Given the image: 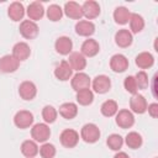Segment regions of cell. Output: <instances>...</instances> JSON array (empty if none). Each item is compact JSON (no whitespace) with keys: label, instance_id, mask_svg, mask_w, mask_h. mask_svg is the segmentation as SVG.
Segmentation results:
<instances>
[{"label":"cell","instance_id":"obj_1","mask_svg":"<svg viewBox=\"0 0 158 158\" xmlns=\"http://www.w3.org/2000/svg\"><path fill=\"white\" fill-rule=\"evenodd\" d=\"M80 138L86 143H95L100 138V130L95 123H85L80 130Z\"/></svg>","mask_w":158,"mask_h":158},{"label":"cell","instance_id":"obj_2","mask_svg":"<svg viewBox=\"0 0 158 158\" xmlns=\"http://www.w3.org/2000/svg\"><path fill=\"white\" fill-rule=\"evenodd\" d=\"M31 136L35 142L44 143L51 136V128L47 123H36L31 128Z\"/></svg>","mask_w":158,"mask_h":158},{"label":"cell","instance_id":"obj_3","mask_svg":"<svg viewBox=\"0 0 158 158\" xmlns=\"http://www.w3.org/2000/svg\"><path fill=\"white\" fill-rule=\"evenodd\" d=\"M59 141L63 147L65 148H73L79 142V133L73 128H65L62 131L59 136Z\"/></svg>","mask_w":158,"mask_h":158},{"label":"cell","instance_id":"obj_4","mask_svg":"<svg viewBox=\"0 0 158 158\" xmlns=\"http://www.w3.org/2000/svg\"><path fill=\"white\" fill-rule=\"evenodd\" d=\"M14 123L21 130L28 128L33 123V114L27 110H20L14 116Z\"/></svg>","mask_w":158,"mask_h":158},{"label":"cell","instance_id":"obj_5","mask_svg":"<svg viewBox=\"0 0 158 158\" xmlns=\"http://www.w3.org/2000/svg\"><path fill=\"white\" fill-rule=\"evenodd\" d=\"M70 85L75 91H79V90H83V89H90L91 79L89 78L88 74H85L83 72H78L77 74H74L72 77Z\"/></svg>","mask_w":158,"mask_h":158},{"label":"cell","instance_id":"obj_6","mask_svg":"<svg viewBox=\"0 0 158 158\" xmlns=\"http://www.w3.org/2000/svg\"><path fill=\"white\" fill-rule=\"evenodd\" d=\"M20 33L26 40H33L38 35V26L36 22L31 20H23L20 23Z\"/></svg>","mask_w":158,"mask_h":158},{"label":"cell","instance_id":"obj_7","mask_svg":"<svg viewBox=\"0 0 158 158\" xmlns=\"http://www.w3.org/2000/svg\"><path fill=\"white\" fill-rule=\"evenodd\" d=\"M91 86H93V89H94L95 93H98V94H105L111 88V79L107 75H105V74L96 75L93 79V81H91Z\"/></svg>","mask_w":158,"mask_h":158},{"label":"cell","instance_id":"obj_8","mask_svg":"<svg viewBox=\"0 0 158 158\" xmlns=\"http://www.w3.org/2000/svg\"><path fill=\"white\" fill-rule=\"evenodd\" d=\"M115 121H116V125L118 127H121V128H130L135 123V116H133V114L130 110L122 109V110L117 111Z\"/></svg>","mask_w":158,"mask_h":158},{"label":"cell","instance_id":"obj_9","mask_svg":"<svg viewBox=\"0 0 158 158\" xmlns=\"http://www.w3.org/2000/svg\"><path fill=\"white\" fill-rule=\"evenodd\" d=\"M147 100L144 99L143 95H139V94H133L132 98L130 99V109H131V112H135V114H144L147 111Z\"/></svg>","mask_w":158,"mask_h":158},{"label":"cell","instance_id":"obj_10","mask_svg":"<svg viewBox=\"0 0 158 158\" xmlns=\"http://www.w3.org/2000/svg\"><path fill=\"white\" fill-rule=\"evenodd\" d=\"M20 62L12 56V54H6L0 58V72L2 73H14L19 69Z\"/></svg>","mask_w":158,"mask_h":158},{"label":"cell","instance_id":"obj_11","mask_svg":"<svg viewBox=\"0 0 158 158\" xmlns=\"http://www.w3.org/2000/svg\"><path fill=\"white\" fill-rule=\"evenodd\" d=\"M110 68L115 73H123L128 68V59L121 53L114 54L110 58Z\"/></svg>","mask_w":158,"mask_h":158},{"label":"cell","instance_id":"obj_12","mask_svg":"<svg viewBox=\"0 0 158 158\" xmlns=\"http://www.w3.org/2000/svg\"><path fill=\"white\" fill-rule=\"evenodd\" d=\"M37 94V88L35 85V83L30 81V80H25L20 84L19 86V95L21 96V99L23 100H32L35 99Z\"/></svg>","mask_w":158,"mask_h":158},{"label":"cell","instance_id":"obj_13","mask_svg":"<svg viewBox=\"0 0 158 158\" xmlns=\"http://www.w3.org/2000/svg\"><path fill=\"white\" fill-rule=\"evenodd\" d=\"M54 75L60 81H67L73 77V69L70 68L69 63L67 60H62L59 64H57L54 69Z\"/></svg>","mask_w":158,"mask_h":158},{"label":"cell","instance_id":"obj_14","mask_svg":"<svg viewBox=\"0 0 158 158\" xmlns=\"http://www.w3.org/2000/svg\"><path fill=\"white\" fill-rule=\"evenodd\" d=\"M81 11H83V16H85L89 21L100 15V5L96 1L88 0L81 5Z\"/></svg>","mask_w":158,"mask_h":158},{"label":"cell","instance_id":"obj_15","mask_svg":"<svg viewBox=\"0 0 158 158\" xmlns=\"http://www.w3.org/2000/svg\"><path fill=\"white\" fill-rule=\"evenodd\" d=\"M12 56L19 62H23L31 56V48L26 42H17L12 47Z\"/></svg>","mask_w":158,"mask_h":158},{"label":"cell","instance_id":"obj_16","mask_svg":"<svg viewBox=\"0 0 158 158\" xmlns=\"http://www.w3.org/2000/svg\"><path fill=\"white\" fill-rule=\"evenodd\" d=\"M63 12L65 14L67 17L73 19V20H80L83 17V11H81V5H79L75 1H68L64 5Z\"/></svg>","mask_w":158,"mask_h":158},{"label":"cell","instance_id":"obj_17","mask_svg":"<svg viewBox=\"0 0 158 158\" xmlns=\"http://www.w3.org/2000/svg\"><path fill=\"white\" fill-rule=\"evenodd\" d=\"M54 48L56 51L62 54V56H67V54H70L72 49H73V42L69 37L67 36H60L56 40V43H54Z\"/></svg>","mask_w":158,"mask_h":158},{"label":"cell","instance_id":"obj_18","mask_svg":"<svg viewBox=\"0 0 158 158\" xmlns=\"http://www.w3.org/2000/svg\"><path fill=\"white\" fill-rule=\"evenodd\" d=\"M68 63L73 70L81 72L86 67V59L80 52H72L68 58Z\"/></svg>","mask_w":158,"mask_h":158},{"label":"cell","instance_id":"obj_19","mask_svg":"<svg viewBox=\"0 0 158 158\" xmlns=\"http://www.w3.org/2000/svg\"><path fill=\"white\" fill-rule=\"evenodd\" d=\"M44 15V7L40 1H33L27 6V16L28 20L31 21H37L41 20Z\"/></svg>","mask_w":158,"mask_h":158},{"label":"cell","instance_id":"obj_20","mask_svg":"<svg viewBox=\"0 0 158 158\" xmlns=\"http://www.w3.org/2000/svg\"><path fill=\"white\" fill-rule=\"evenodd\" d=\"M80 49H81L80 53H81L84 57H94V56H96V54L99 53L100 46H99L98 41L93 40V38H88V40H85V41L83 42Z\"/></svg>","mask_w":158,"mask_h":158},{"label":"cell","instance_id":"obj_21","mask_svg":"<svg viewBox=\"0 0 158 158\" xmlns=\"http://www.w3.org/2000/svg\"><path fill=\"white\" fill-rule=\"evenodd\" d=\"M75 32L79 36L89 37L95 32V25L88 20H79L75 25Z\"/></svg>","mask_w":158,"mask_h":158},{"label":"cell","instance_id":"obj_22","mask_svg":"<svg viewBox=\"0 0 158 158\" xmlns=\"http://www.w3.org/2000/svg\"><path fill=\"white\" fill-rule=\"evenodd\" d=\"M132 41H133L132 33L128 30H126V28L118 30L116 32V35H115V42L121 48H126V47L131 46L132 44Z\"/></svg>","mask_w":158,"mask_h":158},{"label":"cell","instance_id":"obj_23","mask_svg":"<svg viewBox=\"0 0 158 158\" xmlns=\"http://www.w3.org/2000/svg\"><path fill=\"white\" fill-rule=\"evenodd\" d=\"M7 15L12 21H20L25 16V7L21 2L14 1L7 7Z\"/></svg>","mask_w":158,"mask_h":158},{"label":"cell","instance_id":"obj_24","mask_svg":"<svg viewBox=\"0 0 158 158\" xmlns=\"http://www.w3.org/2000/svg\"><path fill=\"white\" fill-rule=\"evenodd\" d=\"M59 115L63 118L72 120L78 115V106L74 102H64L59 106Z\"/></svg>","mask_w":158,"mask_h":158},{"label":"cell","instance_id":"obj_25","mask_svg":"<svg viewBox=\"0 0 158 158\" xmlns=\"http://www.w3.org/2000/svg\"><path fill=\"white\" fill-rule=\"evenodd\" d=\"M38 151H40V148H38L37 143L35 141H32V139H26L21 144V153L26 158H33V157H36L38 154Z\"/></svg>","mask_w":158,"mask_h":158},{"label":"cell","instance_id":"obj_26","mask_svg":"<svg viewBox=\"0 0 158 158\" xmlns=\"http://www.w3.org/2000/svg\"><path fill=\"white\" fill-rule=\"evenodd\" d=\"M135 62H136V65L138 68L147 69V68H151L154 64V58L149 52H141L139 54H137Z\"/></svg>","mask_w":158,"mask_h":158},{"label":"cell","instance_id":"obj_27","mask_svg":"<svg viewBox=\"0 0 158 158\" xmlns=\"http://www.w3.org/2000/svg\"><path fill=\"white\" fill-rule=\"evenodd\" d=\"M130 17H131V12L125 6H118L114 11V20L118 25H126L130 21Z\"/></svg>","mask_w":158,"mask_h":158},{"label":"cell","instance_id":"obj_28","mask_svg":"<svg viewBox=\"0 0 158 158\" xmlns=\"http://www.w3.org/2000/svg\"><path fill=\"white\" fill-rule=\"evenodd\" d=\"M130 32L131 33H138L144 28V20L138 14H131L130 17Z\"/></svg>","mask_w":158,"mask_h":158},{"label":"cell","instance_id":"obj_29","mask_svg":"<svg viewBox=\"0 0 158 158\" xmlns=\"http://www.w3.org/2000/svg\"><path fill=\"white\" fill-rule=\"evenodd\" d=\"M125 143L127 144V147L132 148V149H137L142 146L143 143V139H142V136L138 133V132H128L127 136L125 137Z\"/></svg>","mask_w":158,"mask_h":158},{"label":"cell","instance_id":"obj_30","mask_svg":"<svg viewBox=\"0 0 158 158\" xmlns=\"http://www.w3.org/2000/svg\"><path fill=\"white\" fill-rule=\"evenodd\" d=\"M100 111L101 114L105 116V117H111V116H115L118 111V106H117V102L115 100H106L102 102L101 107H100Z\"/></svg>","mask_w":158,"mask_h":158},{"label":"cell","instance_id":"obj_31","mask_svg":"<svg viewBox=\"0 0 158 158\" xmlns=\"http://www.w3.org/2000/svg\"><path fill=\"white\" fill-rule=\"evenodd\" d=\"M93 100H94V93L90 89H83L77 91V101L79 105L88 106L93 102Z\"/></svg>","mask_w":158,"mask_h":158},{"label":"cell","instance_id":"obj_32","mask_svg":"<svg viewBox=\"0 0 158 158\" xmlns=\"http://www.w3.org/2000/svg\"><path fill=\"white\" fill-rule=\"evenodd\" d=\"M62 16H63V9L59 5L52 4V5L48 6V9H47V17H48V20H51L53 22H57V21H59L62 19Z\"/></svg>","mask_w":158,"mask_h":158},{"label":"cell","instance_id":"obj_33","mask_svg":"<svg viewBox=\"0 0 158 158\" xmlns=\"http://www.w3.org/2000/svg\"><path fill=\"white\" fill-rule=\"evenodd\" d=\"M58 111L52 105H46L42 110V118L44 120V123H53L57 118Z\"/></svg>","mask_w":158,"mask_h":158},{"label":"cell","instance_id":"obj_34","mask_svg":"<svg viewBox=\"0 0 158 158\" xmlns=\"http://www.w3.org/2000/svg\"><path fill=\"white\" fill-rule=\"evenodd\" d=\"M106 144L109 146L110 149L112 151H120V148L123 144V138L118 135V133H112L107 137L106 139Z\"/></svg>","mask_w":158,"mask_h":158},{"label":"cell","instance_id":"obj_35","mask_svg":"<svg viewBox=\"0 0 158 158\" xmlns=\"http://www.w3.org/2000/svg\"><path fill=\"white\" fill-rule=\"evenodd\" d=\"M38 153L41 154L42 158H54V156H56V147H54L52 143L44 142V143L40 147Z\"/></svg>","mask_w":158,"mask_h":158},{"label":"cell","instance_id":"obj_36","mask_svg":"<svg viewBox=\"0 0 158 158\" xmlns=\"http://www.w3.org/2000/svg\"><path fill=\"white\" fill-rule=\"evenodd\" d=\"M135 80H136V84H137V88L138 89H147L148 85H149V79H148V75L146 72L143 70H139L136 75H135Z\"/></svg>","mask_w":158,"mask_h":158},{"label":"cell","instance_id":"obj_37","mask_svg":"<svg viewBox=\"0 0 158 158\" xmlns=\"http://www.w3.org/2000/svg\"><path fill=\"white\" fill-rule=\"evenodd\" d=\"M123 86L126 89V91L131 93V94H137V84H136V80H135V77L133 75H128L123 80Z\"/></svg>","mask_w":158,"mask_h":158},{"label":"cell","instance_id":"obj_38","mask_svg":"<svg viewBox=\"0 0 158 158\" xmlns=\"http://www.w3.org/2000/svg\"><path fill=\"white\" fill-rule=\"evenodd\" d=\"M147 110H148V114L151 117L156 118L158 116V104L157 102H153V104H149L147 106Z\"/></svg>","mask_w":158,"mask_h":158},{"label":"cell","instance_id":"obj_39","mask_svg":"<svg viewBox=\"0 0 158 158\" xmlns=\"http://www.w3.org/2000/svg\"><path fill=\"white\" fill-rule=\"evenodd\" d=\"M157 75H154L153 78V84H152V91H153V96L157 98V93H156V89H157Z\"/></svg>","mask_w":158,"mask_h":158},{"label":"cell","instance_id":"obj_40","mask_svg":"<svg viewBox=\"0 0 158 158\" xmlns=\"http://www.w3.org/2000/svg\"><path fill=\"white\" fill-rule=\"evenodd\" d=\"M114 158H130V157H128V154L125 153V152H117V153L114 156Z\"/></svg>","mask_w":158,"mask_h":158}]
</instances>
